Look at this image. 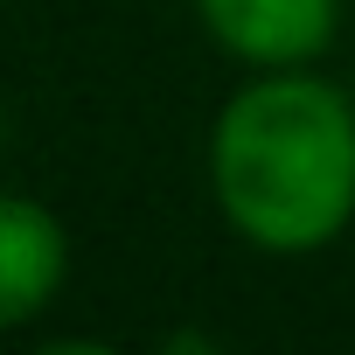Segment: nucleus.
I'll return each mask as SVG.
<instances>
[{
    "mask_svg": "<svg viewBox=\"0 0 355 355\" xmlns=\"http://www.w3.org/2000/svg\"><path fill=\"white\" fill-rule=\"evenodd\" d=\"M196 15L209 42L244 70H300L327 56L341 28V0H196Z\"/></svg>",
    "mask_w": 355,
    "mask_h": 355,
    "instance_id": "f03ea898",
    "label": "nucleus"
},
{
    "mask_svg": "<svg viewBox=\"0 0 355 355\" xmlns=\"http://www.w3.org/2000/svg\"><path fill=\"white\" fill-rule=\"evenodd\" d=\"M209 189L251 251H327L355 223V98L313 63L258 70L209 125Z\"/></svg>",
    "mask_w": 355,
    "mask_h": 355,
    "instance_id": "f257e3e1",
    "label": "nucleus"
},
{
    "mask_svg": "<svg viewBox=\"0 0 355 355\" xmlns=\"http://www.w3.org/2000/svg\"><path fill=\"white\" fill-rule=\"evenodd\" d=\"M63 279H70V230L56 223V209L0 189V334L42 320Z\"/></svg>",
    "mask_w": 355,
    "mask_h": 355,
    "instance_id": "7ed1b4c3",
    "label": "nucleus"
}]
</instances>
